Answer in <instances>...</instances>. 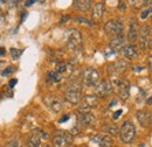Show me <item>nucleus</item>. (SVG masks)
Returning a JSON list of instances; mask_svg holds the SVG:
<instances>
[{
	"mask_svg": "<svg viewBox=\"0 0 152 147\" xmlns=\"http://www.w3.org/2000/svg\"><path fill=\"white\" fill-rule=\"evenodd\" d=\"M64 99L72 104H77L82 99V85L80 82H72L64 91Z\"/></svg>",
	"mask_w": 152,
	"mask_h": 147,
	"instance_id": "obj_1",
	"label": "nucleus"
},
{
	"mask_svg": "<svg viewBox=\"0 0 152 147\" xmlns=\"http://www.w3.org/2000/svg\"><path fill=\"white\" fill-rule=\"evenodd\" d=\"M136 135V127L132 124V122H124L119 130V137L123 143L129 144L134 139Z\"/></svg>",
	"mask_w": 152,
	"mask_h": 147,
	"instance_id": "obj_2",
	"label": "nucleus"
},
{
	"mask_svg": "<svg viewBox=\"0 0 152 147\" xmlns=\"http://www.w3.org/2000/svg\"><path fill=\"white\" fill-rule=\"evenodd\" d=\"M72 143H73V134L66 131L57 132L53 139L54 147H69Z\"/></svg>",
	"mask_w": 152,
	"mask_h": 147,
	"instance_id": "obj_3",
	"label": "nucleus"
},
{
	"mask_svg": "<svg viewBox=\"0 0 152 147\" xmlns=\"http://www.w3.org/2000/svg\"><path fill=\"white\" fill-rule=\"evenodd\" d=\"M104 31L108 35L110 36H118L122 35L123 31H124V26L123 22L119 20H109L105 26H104Z\"/></svg>",
	"mask_w": 152,
	"mask_h": 147,
	"instance_id": "obj_4",
	"label": "nucleus"
},
{
	"mask_svg": "<svg viewBox=\"0 0 152 147\" xmlns=\"http://www.w3.org/2000/svg\"><path fill=\"white\" fill-rule=\"evenodd\" d=\"M82 78L87 85H97L99 82V73L94 68H88L83 71Z\"/></svg>",
	"mask_w": 152,
	"mask_h": 147,
	"instance_id": "obj_5",
	"label": "nucleus"
},
{
	"mask_svg": "<svg viewBox=\"0 0 152 147\" xmlns=\"http://www.w3.org/2000/svg\"><path fill=\"white\" fill-rule=\"evenodd\" d=\"M67 47L72 50H78L82 47V36L77 29H73L67 40Z\"/></svg>",
	"mask_w": 152,
	"mask_h": 147,
	"instance_id": "obj_6",
	"label": "nucleus"
},
{
	"mask_svg": "<svg viewBox=\"0 0 152 147\" xmlns=\"http://www.w3.org/2000/svg\"><path fill=\"white\" fill-rule=\"evenodd\" d=\"M98 105V98L97 96L94 95H88L82 99V103L78 108V110L81 112H88V110L95 109L96 106Z\"/></svg>",
	"mask_w": 152,
	"mask_h": 147,
	"instance_id": "obj_7",
	"label": "nucleus"
},
{
	"mask_svg": "<svg viewBox=\"0 0 152 147\" xmlns=\"http://www.w3.org/2000/svg\"><path fill=\"white\" fill-rule=\"evenodd\" d=\"M96 93L101 97H105L108 95H110L111 92L114 91V87L113 83L109 79H103L101 82H98V84L96 85Z\"/></svg>",
	"mask_w": 152,
	"mask_h": 147,
	"instance_id": "obj_8",
	"label": "nucleus"
},
{
	"mask_svg": "<svg viewBox=\"0 0 152 147\" xmlns=\"http://www.w3.org/2000/svg\"><path fill=\"white\" fill-rule=\"evenodd\" d=\"M136 118L143 127H149L152 124V113L148 110H139L136 113Z\"/></svg>",
	"mask_w": 152,
	"mask_h": 147,
	"instance_id": "obj_9",
	"label": "nucleus"
},
{
	"mask_svg": "<svg viewBox=\"0 0 152 147\" xmlns=\"http://www.w3.org/2000/svg\"><path fill=\"white\" fill-rule=\"evenodd\" d=\"M149 36H150V28L148 25H143L138 33V43L142 49H145L149 43Z\"/></svg>",
	"mask_w": 152,
	"mask_h": 147,
	"instance_id": "obj_10",
	"label": "nucleus"
},
{
	"mask_svg": "<svg viewBox=\"0 0 152 147\" xmlns=\"http://www.w3.org/2000/svg\"><path fill=\"white\" fill-rule=\"evenodd\" d=\"M116 83L119 88V97L122 98V100H126L130 95V83L124 78L117 79Z\"/></svg>",
	"mask_w": 152,
	"mask_h": 147,
	"instance_id": "obj_11",
	"label": "nucleus"
},
{
	"mask_svg": "<svg viewBox=\"0 0 152 147\" xmlns=\"http://www.w3.org/2000/svg\"><path fill=\"white\" fill-rule=\"evenodd\" d=\"M96 118L91 112H82L81 114L77 116V123L78 125L82 126H90L95 123Z\"/></svg>",
	"mask_w": 152,
	"mask_h": 147,
	"instance_id": "obj_12",
	"label": "nucleus"
},
{
	"mask_svg": "<svg viewBox=\"0 0 152 147\" xmlns=\"http://www.w3.org/2000/svg\"><path fill=\"white\" fill-rule=\"evenodd\" d=\"M126 69V62L124 61H116V62H113L108 65V73L110 75H114V76H117L119 74L124 73Z\"/></svg>",
	"mask_w": 152,
	"mask_h": 147,
	"instance_id": "obj_13",
	"label": "nucleus"
},
{
	"mask_svg": "<svg viewBox=\"0 0 152 147\" xmlns=\"http://www.w3.org/2000/svg\"><path fill=\"white\" fill-rule=\"evenodd\" d=\"M43 102L48 105V108L54 112H60L62 110V102L60 100L58 97H55V96H49V97H46L43 99Z\"/></svg>",
	"mask_w": 152,
	"mask_h": 147,
	"instance_id": "obj_14",
	"label": "nucleus"
},
{
	"mask_svg": "<svg viewBox=\"0 0 152 147\" xmlns=\"http://www.w3.org/2000/svg\"><path fill=\"white\" fill-rule=\"evenodd\" d=\"M93 141H95L101 147H111L114 145L111 137L108 134H97L93 138Z\"/></svg>",
	"mask_w": 152,
	"mask_h": 147,
	"instance_id": "obj_15",
	"label": "nucleus"
},
{
	"mask_svg": "<svg viewBox=\"0 0 152 147\" xmlns=\"http://www.w3.org/2000/svg\"><path fill=\"white\" fill-rule=\"evenodd\" d=\"M138 26H137V20L131 19L130 20V27H129V33H128V40L130 42H134L138 39Z\"/></svg>",
	"mask_w": 152,
	"mask_h": 147,
	"instance_id": "obj_16",
	"label": "nucleus"
},
{
	"mask_svg": "<svg viewBox=\"0 0 152 147\" xmlns=\"http://www.w3.org/2000/svg\"><path fill=\"white\" fill-rule=\"evenodd\" d=\"M105 12V4L104 2H97L96 5H94V9H93V14L91 17L94 20H101L103 14Z\"/></svg>",
	"mask_w": 152,
	"mask_h": 147,
	"instance_id": "obj_17",
	"label": "nucleus"
},
{
	"mask_svg": "<svg viewBox=\"0 0 152 147\" xmlns=\"http://www.w3.org/2000/svg\"><path fill=\"white\" fill-rule=\"evenodd\" d=\"M110 48L114 52H121L124 48V37L122 35L115 36L111 41H110Z\"/></svg>",
	"mask_w": 152,
	"mask_h": 147,
	"instance_id": "obj_18",
	"label": "nucleus"
},
{
	"mask_svg": "<svg viewBox=\"0 0 152 147\" xmlns=\"http://www.w3.org/2000/svg\"><path fill=\"white\" fill-rule=\"evenodd\" d=\"M123 55L125 56L126 58L129 60H132V58H136L137 55H138V52H137V48L133 46V44H129V46H124L123 48Z\"/></svg>",
	"mask_w": 152,
	"mask_h": 147,
	"instance_id": "obj_19",
	"label": "nucleus"
},
{
	"mask_svg": "<svg viewBox=\"0 0 152 147\" xmlns=\"http://www.w3.org/2000/svg\"><path fill=\"white\" fill-rule=\"evenodd\" d=\"M41 146V138L39 135V133L33 132L29 134L28 139H27V147H40Z\"/></svg>",
	"mask_w": 152,
	"mask_h": 147,
	"instance_id": "obj_20",
	"label": "nucleus"
},
{
	"mask_svg": "<svg viewBox=\"0 0 152 147\" xmlns=\"http://www.w3.org/2000/svg\"><path fill=\"white\" fill-rule=\"evenodd\" d=\"M74 5L77 9L82 12H88L93 7V2L89 0H80V1H74Z\"/></svg>",
	"mask_w": 152,
	"mask_h": 147,
	"instance_id": "obj_21",
	"label": "nucleus"
},
{
	"mask_svg": "<svg viewBox=\"0 0 152 147\" xmlns=\"http://www.w3.org/2000/svg\"><path fill=\"white\" fill-rule=\"evenodd\" d=\"M103 131L107 132L108 135H117L118 132H119V130H118V127H117V125H113V124H108V125H105V126L103 127Z\"/></svg>",
	"mask_w": 152,
	"mask_h": 147,
	"instance_id": "obj_22",
	"label": "nucleus"
},
{
	"mask_svg": "<svg viewBox=\"0 0 152 147\" xmlns=\"http://www.w3.org/2000/svg\"><path fill=\"white\" fill-rule=\"evenodd\" d=\"M62 79V75L58 74L56 70H52L48 73V81L50 82H60Z\"/></svg>",
	"mask_w": 152,
	"mask_h": 147,
	"instance_id": "obj_23",
	"label": "nucleus"
},
{
	"mask_svg": "<svg viewBox=\"0 0 152 147\" xmlns=\"http://www.w3.org/2000/svg\"><path fill=\"white\" fill-rule=\"evenodd\" d=\"M68 70V64L66 62H58L56 64V71L58 74H64L66 71Z\"/></svg>",
	"mask_w": 152,
	"mask_h": 147,
	"instance_id": "obj_24",
	"label": "nucleus"
},
{
	"mask_svg": "<svg viewBox=\"0 0 152 147\" xmlns=\"http://www.w3.org/2000/svg\"><path fill=\"white\" fill-rule=\"evenodd\" d=\"M11 56L14 58V60H18L20 56L22 55V50L21 49H17V48H11Z\"/></svg>",
	"mask_w": 152,
	"mask_h": 147,
	"instance_id": "obj_25",
	"label": "nucleus"
},
{
	"mask_svg": "<svg viewBox=\"0 0 152 147\" xmlns=\"http://www.w3.org/2000/svg\"><path fill=\"white\" fill-rule=\"evenodd\" d=\"M13 71H14V68L12 65H10V67H7L6 69H4L1 71V76H7V75H10V74L13 73Z\"/></svg>",
	"mask_w": 152,
	"mask_h": 147,
	"instance_id": "obj_26",
	"label": "nucleus"
},
{
	"mask_svg": "<svg viewBox=\"0 0 152 147\" xmlns=\"http://www.w3.org/2000/svg\"><path fill=\"white\" fill-rule=\"evenodd\" d=\"M5 147H19L18 140H17V139H13V140H11L10 143H7V145H6Z\"/></svg>",
	"mask_w": 152,
	"mask_h": 147,
	"instance_id": "obj_27",
	"label": "nucleus"
},
{
	"mask_svg": "<svg viewBox=\"0 0 152 147\" xmlns=\"http://www.w3.org/2000/svg\"><path fill=\"white\" fill-rule=\"evenodd\" d=\"M151 11H152V8H148V9H145V11H143L142 14H140V18L145 19L149 14H151Z\"/></svg>",
	"mask_w": 152,
	"mask_h": 147,
	"instance_id": "obj_28",
	"label": "nucleus"
},
{
	"mask_svg": "<svg viewBox=\"0 0 152 147\" xmlns=\"http://www.w3.org/2000/svg\"><path fill=\"white\" fill-rule=\"evenodd\" d=\"M76 21H77V22H84V23H87V25L91 26V22H90L88 19H86V18H77V19H76Z\"/></svg>",
	"mask_w": 152,
	"mask_h": 147,
	"instance_id": "obj_29",
	"label": "nucleus"
},
{
	"mask_svg": "<svg viewBox=\"0 0 152 147\" xmlns=\"http://www.w3.org/2000/svg\"><path fill=\"white\" fill-rule=\"evenodd\" d=\"M17 83H18V79H17V78H13V79H11V81H10L8 87H10V88H13V87H14Z\"/></svg>",
	"mask_w": 152,
	"mask_h": 147,
	"instance_id": "obj_30",
	"label": "nucleus"
},
{
	"mask_svg": "<svg viewBox=\"0 0 152 147\" xmlns=\"http://www.w3.org/2000/svg\"><path fill=\"white\" fill-rule=\"evenodd\" d=\"M69 118H70L69 114H66V116H63V118H61V119L58 120V123H64V122H67Z\"/></svg>",
	"mask_w": 152,
	"mask_h": 147,
	"instance_id": "obj_31",
	"label": "nucleus"
},
{
	"mask_svg": "<svg viewBox=\"0 0 152 147\" xmlns=\"http://www.w3.org/2000/svg\"><path fill=\"white\" fill-rule=\"evenodd\" d=\"M121 114H122V110L116 111V112L114 113V119H117V118H118V117H119Z\"/></svg>",
	"mask_w": 152,
	"mask_h": 147,
	"instance_id": "obj_32",
	"label": "nucleus"
},
{
	"mask_svg": "<svg viewBox=\"0 0 152 147\" xmlns=\"http://www.w3.org/2000/svg\"><path fill=\"white\" fill-rule=\"evenodd\" d=\"M6 54V49L4 47H0V56H5Z\"/></svg>",
	"mask_w": 152,
	"mask_h": 147,
	"instance_id": "obj_33",
	"label": "nucleus"
},
{
	"mask_svg": "<svg viewBox=\"0 0 152 147\" xmlns=\"http://www.w3.org/2000/svg\"><path fill=\"white\" fill-rule=\"evenodd\" d=\"M69 19H70V17H69V15H66V17H63V18L61 19V22L63 23V22H66V21H67V20H69Z\"/></svg>",
	"mask_w": 152,
	"mask_h": 147,
	"instance_id": "obj_34",
	"label": "nucleus"
},
{
	"mask_svg": "<svg viewBox=\"0 0 152 147\" xmlns=\"http://www.w3.org/2000/svg\"><path fill=\"white\" fill-rule=\"evenodd\" d=\"M22 15H21V22H23V20L26 19V17H27V13L26 12H23V13H21Z\"/></svg>",
	"mask_w": 152,
	"mask_h": 147,
	"instance_id": "obj_35",
	"label": "nucleus"
},
{
	"mask_svg": "<svg viewBox=\"0 0 152 147\" xmlns=\"http://www.w3.org/2000/svg\"><path fill=\"white\" fill-rule=\"evenodd\" d=\"M34 2H35V1H33V0H32V1H26V6H32Z\"/></svg>",
	"mask_w": 152,
	"mask_h": 147,
	"instance_id": "obj_36",
	"label": "nucleus"
},
{
	"mask_svg": "<svg viewBox=\"0 0 152 147\" xmlns=\"http://www.w3.org/2000/svg\"><path fill=\"white\" fill-rule=\"evenodd\" d=\"M146 103H148L149 105H152V96L150 97V98H148V99H146Z\"/></svg>",
	"mask_w": 152,
	"mask_h": 147,
	"instance_id": "obj_37",
	"label": "nucleus"
},
{
	"mask_svg": "<svg viewBox=\"0 0 152 147\" xmlns=\"http://www.w3.org/2000/svg\"><path fill=\"white\" fill-rule=\"evenodd\" d=\"M149 67L152 69V55L149 57Z\"/></svg>",
	"mask_w": 152,
	"mask_h": 147,
	"instance_id": "obj_38",
	"label": "nucleus"
},
{
	"mask_svg": "<svg viewBox=\"0 0 152 147\" xmlns=\"http://www.w3.org/2000/svg\"><path fill=\"white\" fill-rule=\"evenodd\" d=\"M148 47H149L150 49H152V40H149V43H148Z\"/></svg>",
	"mask_w": 152,
	"mask_h": 147,
	"instance_id": "obj_39",
	"label": "nucleus"
},
{
	"mask_svg": "<svg viewBox=\"0 0 152 147\" xmlns=\"http://www.w3.org/2000/svg\"><path fill=\"white\" fill-rule=\"evenodd\" d=\"M124 7H125V6H124V2H121V6H119V8H121V9H123Z\"/></svg>",
	"mask_w": 152,
	"mask_h": 147,
	"instance_id": "obj_40",
	"label": "nucleus"
},
{
	"mask_svg": "<svg viewBox=\"0 0 152 147\" xmlns=\"http://www.w3.org/2000/svg\"><path fill=\"white\" fill-rule=\"evenodd\" d=\"M45 147H49V146H45Z\"/></svg>",
	"mask_w": 152,
	"mask_h": 147,
	"instance_id": "obj_41",
	"label": "nucleus"
},
{
	"mask_svg": "<svg viewBox=\"0 0 152 147\" xmlns=\"http://www.w3.org/2000/svg\"><path fill=\"white\" fill-rule=\"evenodd\" d=\"M151 14H152V11H151Z\"/></svg>",
	"mask_w": 152,
	"mask_h": 147,
	"instance_id": "obj_42",
	"label": "nucleus"
}]
</instances>
